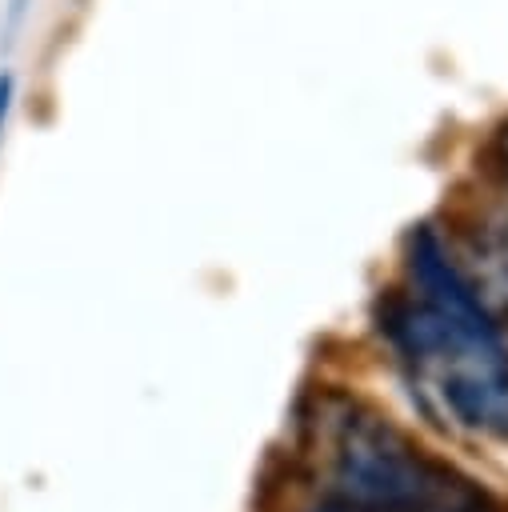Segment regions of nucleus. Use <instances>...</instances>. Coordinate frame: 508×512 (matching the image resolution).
Returning <instances> with one entry per match:
<instances>
[{"label":"nucleus","instance_id":"1","mask_svg":"<svg viewBox=\"0 0 508 512\" xmlns=\"http://www.w3.org/2000/svg\"><path fill=\"white\" fill-rule=\"evenodd\" d=\"M404 268L412 292L380 296L376 328L416 404L460 436L508 440V344L500 324L484 312L436 228L408 232Z\"/></svg>","mask_w":508,"mask_h":512},{"label":"nucleus","instance_id":"2","mask_svg":"<svg viewBox=\"0 0 508 512\" xmlns=\"http://www.w3.org/2000/svg\"><path fill=\"white\" fill-rule=\"evenodd\" d=\"M316 436L324 472L316 512H500L480 480L364 400L328 396Z\"/></svg>","mask_w":508,"mask_h":512},{"label":"nucleus","instance_id":"3","mask_svg":"<svg viewBox=\"0 0 508 512\" xmlns=\"http://www.w3.org/2000/svg\"><path fill=\"white\" fill-rule=\"evenodd\" d=\"M460 268L472 280L484 312L508 328V228L504 224H468L460 232Z\"/></svg>","mask_w":508,"mask_h":512},{"label":"nucleus","instance_id":"4","mask_svg":"<svg viewBox=\"0 0 508 512\" xmlns=\"http://www.w3.org/2000/svg\"><path fill=\"white\" fill-rule=\"evenodd\" d=\"M12 100H16V80H12V72H0V136H4V124L12 112Z\"/></svg>","mask_w":508,"mask_h":512},{"label":"nucleus","instance_id":"5","mask_svg":"<svg viewBox=\"0 0 508 512\" xmlns=\"http://www.w3.org/2000/svg\"><path fill=\"white\" fill-rule=\"evenodd\" d=\"M492 156H496V168H500V176L508 180V120H504V128L496 132V144H492Z\"/></svg>","mask_w":508,"mask_h":512}]
</instances>
